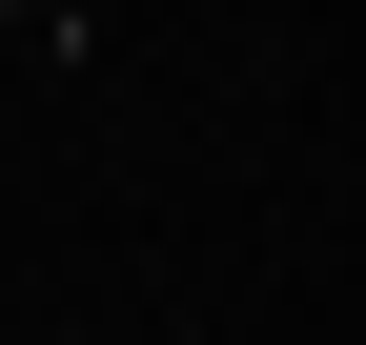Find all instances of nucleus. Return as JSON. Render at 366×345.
Returning <instances> with one entry per match:
<instances>
[]
</instances>
